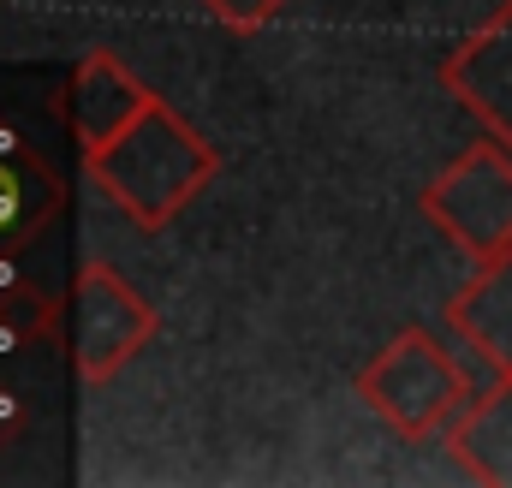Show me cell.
Listing matches in <instances>:
<instances>
[{
    "label": "cell",
    "instance_id": "1",
    "mask_svg": "<svg viewBox=\"0 0 512 488\" xmlns=\"http://www.w3.org/2000/svg\"><path fill=\"white\" fill-rule=\"evenodd\" d=\"M477 48H483V54H495L507 72H501V78H495V72H453L447 84H453V90H459L483 120L495 125L501 137H512V6L489 24V30H483V36H477Z\"/></svg>",
    "mask_w": 512,
    "mask_h": 488
},
{
    "label": "cell",
    "instance_id": "2",
    "mask_svg": "<svg viewBox=\"0 0 512 488\" xmlns=\"http://www.w3.org/2000/svg\"><path fill=\"white\" fill-rule=\"evenodd\" d=\"M459 453L477 465V477L512 483V387L495 399V405H483V411L465 423V435H459Z\"/></svg>",
    "mask_w": 512,
    "mask_h": 488
}]
</instances>
